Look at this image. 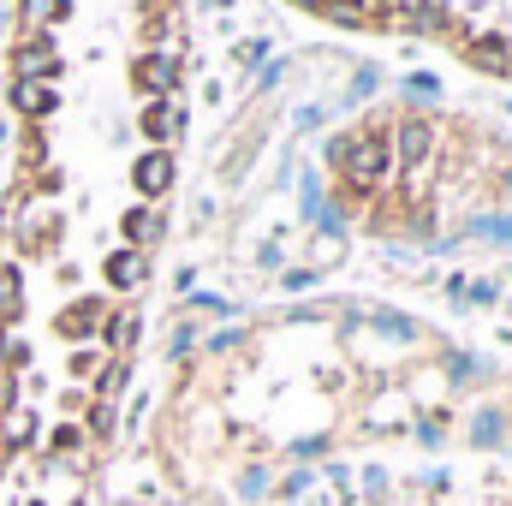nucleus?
<instances>
[{"instance_id":"1","label":"nucleus","mask_w":512,"mask_h":506,"mask_svg":"<svg viewBox=\"0 0 512 506\" xmlns=\"http://www.w3.org/2000/svg\"><path fill=\"white\" fill-rule=\"evenodd\" d=\"M393 179V149H387V131H352L346 155H340V185L352 197H370Z\"/></svg>"},{"instance_id":"2","label":"nucleus","mask_w":512,"mask_h":506,"mask_svg":"<svg viewBox=\"0 0 512 506\" xmlns=\"http://www.w3.org/2000/svg\"><path fill=\"white\" fill-rule=\"evenodd\" d=\"M60 66H66V54H60L54 30H18V42H12V84H60Z\"/></svg>"},{"instance_id":"3","label":"nucleus","mask_w":512,"mask_h":506,"mask_svg":"<svg viewBox=\"0 0 512 506\" xmlns=\"http://www.w3.org/2000/svg\"><path fill=\"white\" fill-rule=\"evenodd\" d=\"M387 149H393V167L399 173H423L435 161V149H441V131H435V120H423V114H399L393 131H387Z\"/></svg>"},{"instance_id":"4","label":"nucleus","mask_w":512,"mask_h":506,"mask_svg":"<svg viewBox=\"0 0 512 506\" xmlns=\"http://www.w3.org/2000/svg\"><path fill=\"white\" fill-rule=\"evenodd\" d=\"M179 78H185V60L167 54V48H143V54L131 60V90H137L143 102H173Z\"/></svg>"},{"instance_id":"5","label":"nucleus","mask_w":512,"mask_h":506,"mask_svg":"<svg viewBox=\"0 0 512 506\" xmlns=\"http://www.w3.org/2000/svg\"><path fill=\"white\" fill-rule=\"evenodd\" d=\"M102 322H108V304H102V298H78V304H60L54 334H60V346L72 352V346H90V340L102 334Z\"/></svg>"},{"instance_id":"6","label":"nucleus","mask_w":512,"mask_h":506,"mask_svg":"<svg viewBox=\"0 0 512 506\" xmlns=\"http://www.w3.org/2000/svg\"><path fill=\"white\" fill-rule=\"evenodd\" d=\"M173 149H143L137 161H131V191H137V203H161L167 191H173Z\"/></svg>"},{"instance_id":"7","label":"nucleus","mask_w":512,"mask_h":506,"mask_svg":"<svg viewBox=\"0 0 512 506\" xmlns=\"http://www.w3.org/2000/svg\"><path fill=\"white\" fill-rule=\"evenodd\" d=\"M6 102H12V114L24 120V126H48L54 114H60V84H12L6 90Z\"/></svg>"},{"instance_id":"8","label":"nucleus","mask_w":512,"mask_h":506,"mask_svg":"<svg viewBox=\"0 0 512 506\" xmlns=\"http://www.w3.org/2000/svg\"><path fill=\"white\" fill-rule=\"evenodd\" d=\"M102 280L114 286V292H143L149 286V251H131V245H114V251L102 256Z\"/></svg>"},{"instance_id":"9","label":"nucleus","mask_w":512,"mask_h":506,"mask_svg":"<svg viewBox=\"0 0 512 506\" xmlns=\"http://www.w3.org/2000/svg\"><path fill=\"white\" fill-rule=\"evenodd\" d=\"M465 60H471L477 72L507 78V72H512V42L501 36V30H471V36H465Z\"/></svg>"},{"instance_id":"10","label":"nucleus","mask_w":512,"mask_h":506,"mask_svg":"<svg viewBox=\"0 0 512 506\" xmlns=\"http://www.w3.org/2000/svg\"><path fill=\"white\" fill-rule=\"evenodd\" d=\"M161 233H167V215H161V203H131L126 215H120V239H126L131 251H149Z\"/></svg>"},{"instance_id":"11","label":"nucleus","mask_w":512,"mask_h":506,"mask_svg":"<svg viewBox=\"0 0 512 506\" xmlns=\"http://www.w3.org/2000/svg\"><path fill=\"white\" fill-rule=\"evenodd\" d=\"M137 131H143L155 149H167V143L185 131V108H173V102H143V114H137Z\"/></svg>"},{"instance_id":"12","label":"nucleus","mask_w":512,"mask_h":506,"mask_svg":"<svg viewBox=\"0 0 512 506\" xmlns=\"http://www.w3.org/2000/svg\"><path fill=\"white\" fill-rule=\"evenodd\" d=\"M441 381H447V387H477V381H489V358L447 346V352H441Z\"/></svg>"},{"instance_id":"13","label":"nucleus","mask_w":512,"mask_h":506,"mask_svg":"<svg viewBox=\"0 0 512 506\" xmlns=\"http://www.w3.org/2000/svg\"><path fill=\"white\" fill-rule=\"evenodd\" d=\"M453 24H459L453 0H411V30L417 36H447Z\"/></svg>"},{"instance_id":"14","label":"nucleus","mask_w":512,"mask_h":506,"mask_svg":"<svg viewBox=\"0 0 512 506\" xmlns=\"http://www.w3.org/2000/svg\"><path fill=\"white\" fill-rule=\"evenodd\" d=\"M72 18V0H18V24L24 30H54Z\"/></svg>"},{"instance_id":"15","label":"nucleus","mask_w":512,"mask_h":506,"mask_svg":"<svg viewBox=\"0 0 512 506\" xmlns=\"http://www.w3.org/2000/svg\"><path fill=\"white\" fill-rule=\"evenodd\" d=\"M507 441V411L501 405H477L471 417V447H501Z\"/></svg>"},{"instance_id":"16","label":"nucleus","mask_w":512,"mask_h":506,"mask_svg":"<svg viewBox=\"0 0 512 506\" xmlns=\"http://www.w3.org/2000/svg\"><path fill=\"white\" fill-rule=\"evenodd\" d=\"M18 316H24V268L0 262V322H18Z\"/></svg>"},{"instance_id":"17","label":"nucleus","mask_w":512,"mask_h":506,"mask_svg":"<svg viewBox=\"0 0 512 506\" xmlns=\"http://www.w3.org/2000/svg\"><path fill=\"white\" fill-rule=\"evenodd\" d=\"M102 364H108L102 346H72V352H66V381H90V387H96Z\"/></svg>"},{"instance_id":"18","label":"nucleus","mask_w":512,"mask_h":506,"mask_svg":"<svg viewBox=\"0 0 512 506\" xmlns=\"http://www.w3.org/2000/svg\"><path fill=\"white\" fill-rule=\"evenodd\" d=\"M322 203H328V191H322V173L304 161V173H298V215H304V227L322 215Z\"/></svg>"},{"instance_id":"19","label":"nucleus","mask_w":512,"mask_h":506,"mask_svg":"<svg viewBox=\"0 0 512 506\" xmlns=\"http://www.w3.org/2000/svg\"><path fill=\"white\" fill-rule=\"evenodd\" d=\"M126 387H131V358H108L90 393H96V399H114V405H120V393H126Z\"/></svg>"},{"instance_id":"20","label":"nucleus","mask_w":512,"mask_h":506,"mask_svg":"<svg viewBox=\"0 0 512 506\" xmlns=\"http://www.w3.org/2000/svg\"><path fill=\"white\" fill-rule=\"evenodd\" d=\"M477 245H512V215L501 209V215H477L471 227H465Z\"/></svg>"},{"instance_id":"21","label":"nucleus","mask_w":512,"mask_h":506,"mask_svg":"<svg viewBox=\"0 0 512 506\" xmlns=\"http://www.w3.org/2000/svg\"><path fill=\"white\" fill-rule=\"evenodd\" d=\"M376 90H382V66H358L340 102H346V108H364V102H376Z\"/></svg>"},{"instance_id":"22","label":"nucleus","mask_w":512,"mask_h":506,"mask_svg":"<svg viewBox=\"0 0 512 506\" xmlns=\"http://www.w3.org/2000/svg\"><path fill=\"white\" fill-rule=\"evenodd\" d=\"M268 495H274V465L256 459V465L239 471V501H268Z\"/></svg>"},{"instance_id":"23","label":"nucleus","mask_w":512,"mask_h":506,"mask_svg":"<svg viewBox=\"0 0 512 506\" xmlns=\"http://www.w3.org/2000/svg\"><path fill=\"white\" fill-rule=\"evenodd\" d=\"M370 6H376V0H328L322 18H328V24H346V30H364V24H370Z\"/></svg>"},{"instance_id":"24","label":"nucleus","mask_w":512,"mask_h":506,"mask_svg":"<svg viewBox=\"0 0 512 506\" xmlns=\"http://www.w3.org/2000/svg\"><path fill=\"white\" fill-rule=\"evenodd\" d=\"M251 346V328H221V334H209L203 340V352L209 358H233V352H245Z\"/></svg>"},{"instance_id":"25","label":"nucleus","mask_w":512,"mask_h":506,"mask_svg":"<svg viewBox=\"0 0 512 506\" xmlns=\"http://www.w3.org/2000/svg\"><path fill=\"white\" fill-rule=\"evenodd\" d=\"M399 90H405L411 102H441V78H429V72H405Z\"/></svg>"},{"instance_id":"26","label":"nucleus","mask_w":512,"mask_h":506,"mask_svg":"<svg viewBox=\"0 0 512 506\" xmlns=\"http://www.w3.org/2000/svg\"><path fill=\"white\" fill-rule=\"evenodd\" d=\"M233 54H239V66H251V72H262V66L274 60V42H268V36H245V42H239Z\"/></svg>"},{"instance_id":"27","label":"nucleus","mask_w":512,"mask_h":506,"mask_svg":"<svg viewBox=\"0 0 512 506\" xmlns=\"http://www.w3.org/2000/svg\"><path fill=\"white\" fill-rule=\"evenodd\" d=\"M12 405H30V387H24V381H18L12 370H6V364H0V417H6Z\"/></svg>"},{"instance_id":"28","label":"nucleus","mask_w":512,"mask_h":506,"mask_svg":"<svg viewBox=\"0 0 512 506\" xmlns=\"http://www.w3.org/2000/svg\"><path fill=\"white\" fill-rule=\"evenodd\" d=\"M340 256H346V245H340V239H322V233H316V251H310V262H304V268H316V274H328V268H334Z\"/></svg>"},{"instance_id":"29","label":"nucleus","mask_w":512,"mask_h":506,"mask_svg":"<svg viewBox=\"0 0 512 506\" xmlns=\"http://www.w3.org/2000/svg\"><path fill=\"white\" fill-rule=\"evenodd\" d=\"M24 167H48V131L24 126Z\"/></svg>"},{"instance_id":"30","label":"nucleus","mask_w":512,"mask_h":506,"mask_svg":"<svg viewBox=\"0 0 512 506\" xmlns=\"http://www.w3.org/2000/svg\"><path fill=\"white\" fill-rule=\"evenodd\" d=\"M471 304H483V310L501 304V280H465V310H471Z\"/></svg>"},{"instance_id":"31","label":"nucleus","mask_w":512,"mask_h":506,"mask_svg":"<svg viewBox=\"0 0 512 506\" xmlns=\"http://www.w3.org/2000/svg\"><path fill=\"white\" fill-rule=\"evenodd\" d=\"M197 346H203V334H197V328H191V322H185V328H173V340H167V358H173V364H179V358H191V352H197Z\"/></svg>"},{"instance_id":"32","label":"nucleus","mask_w":512,"mask_h":506,"mask_svg":"<svg viewBox=\"0 0 512 506\" xmlns=\"http://www.w3.org/2000/svg\"><path fill=\"white\" fill-rule=\"evenodd\" d=\"M316 280H322L316 268H280V292H292V298H298V292H310Z\"/></svg>"},{"instance_id":"33","label":"nucleus","mask_w":512,"mask_h":506,"mask_svg":"<svg viewBox=\"0 0 512 506\" xmlns=\"http://www.w3.org/2000/svg\"><path fill=\"white\" fill-rule=\"evenodd\" d=\"M328 316H334V304H292L280 322H328Z\"/></svg>"},{"instance_id":"34","label":"nucleus","mask_w":512,"mask_h":506,"mask_svg":"<svg viewBox=\"0 0 512 506\" xmlns=\"http://www.w3.org/2000/svg\"><path fill=\"white\" fill-rule=\"evenodd\" d=\"M280 78H286V60H268V66L256 72V96H268V90H274Z\"/></svg>"},{"instance_id":"35","label":"nucleus","mask_w":512,"mask_h":506,"mask_svg":"<svg viewBox=\"0 0 512 506\" xmlns=\"http://www.w3.org/2000/svg\"><path fill=\"white\" fill-rule=\"evenodd\" d=\"M191 304H197V310H209V316H227V310H233V304H227V298H215V292H197Z\"/></svg>"},{"instance_id":"36","label":"nucleus","mask_w":512,"mask_h":506,"mask_svg":"<svg viewBox=\"0 0 512 506\" xmlns=\"http://www.w3.org/2000/svg\"><path fill=\"white\" fill-rule=\"evenodd\" d=\"M256 262H262V268H286V251H280V245H274V239H268V245H262V251H256Z\"/></svg>"},{"instance_id":"37","label":"nucleus","mask_w":512,"mask_h":506,"mask_svg":"<svg viewBox=\"0 0 512 506\" xmlns=\"http://www.w3.org/2000/svg\"><path fill=\"white\" fill-rule=\"evenodd\" d=\"M322 120H328L322 108H298V131H316V126H322Z\"/></svg>"},{"instance_id":"38","label":"nucleus","mask_w":512,"mask_h":506,"mask_svg":"<svg viewBox=\"0 0 512 506\" xmlns=\"http://www.w3.org/2000/svg\"><path fill=\"white\" fill-rule=\"evenodd\" d=\"M286 6H298V12H322L328 0H286Z\"/></svg>"},{"instance_id":"39","label":"nucleus","mask_w":512,"mask_h":506,"mask_svg":"<svg viewBox=\"0 0 512 506\" xmlns=\"http://www.w3.org/2000/svg\"><path fill=\"white\" fill-rule=\"evenodd\" d=\"M6 143H12V131H6V120H0V155H6Z\"/></svg>"},{"instance_id":"40","label":"nucleus","mask_w":512,"mask_h":506,"mask_svg":"<svg viewBox=\"0 0 512 506\" xmlns=\"http://www.w3.org/2000/svg\"><path fill=\"white\" fill-rule=\"evenodd\" d=\"M501 185H507V191H512V173H507V179H501Z\"/></svg>"},{"instance_id":"41","label":"nucleus","mask_w":512,"mask_h":506,"mask_svg":"<svg viewBox=\"0 0 512 506\" xmlns=\"http://www.w3.org/2000/svg\"><path fill=\"white\" fill-rule=\"evenodd\" d=\"M507 114H512V102H507Z\"/></svg>"},{"instance_id":"42","label":"nucleus","mask_w":512,"mask_h":506,"mask_svg":"<svg viewBox=\"0 0 512 506\" xmlns=\"http://www.w3.org/2000/svg\"><path fill=\"white\" fill-rule=\"evenodd\" d=\"M203 6H209V0H203Z\"/></svg>"}]
</instances>
